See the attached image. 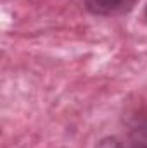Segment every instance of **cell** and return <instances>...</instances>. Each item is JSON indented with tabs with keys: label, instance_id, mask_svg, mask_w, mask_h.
Here are the masks:
<instances>
[{
	"label": "cell",
	"instance_id": "3",
	"mask_svg": "<svg viewBox=\"0 0 147 148\" xmlns=\"http://www.w3.org/2000/svg\"><path fill=\"white\" fill-rule=\"evenodd\" d=\"M144 16H146V19H147V5H146V10H144Z\"/></svg>",
	"mask_w": 147,
	"mask_h": 148
},
{
	"label": "cell",
	"instance_id": "1",
	"mask_svg": "<svg viewBox=\"0 0 147 148\" xmlns=\"http://www.w3.org/2000/svg\"><path fill=\"white\" fill-rule=\"evenodd\" d=\"M95 148H147V115L132 119L123 133L102 138Z\"/></svg>",
	"mask_w": 147,
	"mask_h": 148
},
{
	"label": "cell",
	"instance_id": "2",
	"mask_svg": "<svg viewBox=\"0 0 147 148\" xmlns=\"http://www.w3.org/2000/svg\"><path fill=\"white\" fill-rule=\"evenodd\" d=\"M85 9L94 14V16H101V17H116V16H123L128 14L137 0H83Z\"/></svg>",
	"mask_w": 147,
	"mask_h": 148
}]
</instances>
